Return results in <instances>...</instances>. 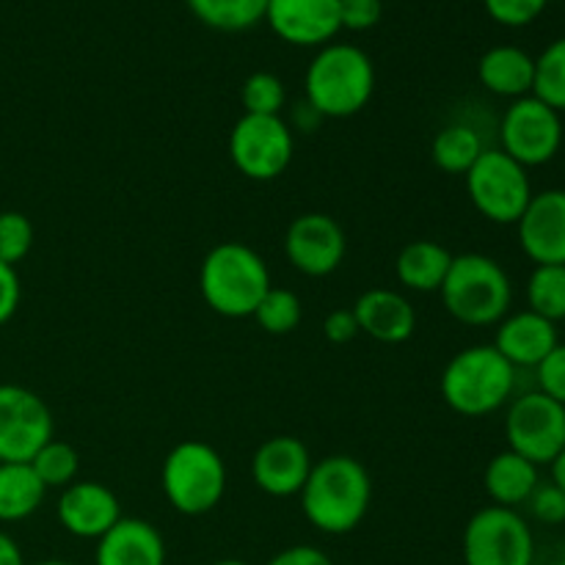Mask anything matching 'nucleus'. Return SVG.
<instances>
[{"label": "nucleus", "mask_w": 565, "mask_h": 565, "mask_svg": "<svg viewBox=\"0 0 565 565\" xmlns=\"http://www.w3.org/2000/svg\"><path fill=\"white\" fill-rule=\"evenodd\" d=\"M563 116L539 97L513 99L500 121V149L524 169L546 166L561 154Z\"/></svg>", "instance_id": "nucleus-11"}, {"label": "nucleus", "mask_w": 565, "mask_h": 565, "mask_svg": "<svg viewBox=\"0 0 565 565\" xmlns=\"http://www.w3.org/2000/svg\"><path fill=\"white\" fill-rule=\"evenodd\" d=\"M33 248V224L25 213L6 210L0 213V263L17 265L31 254Z\"/></svg>", "instance_id": "nucleus-32"}, {"label": "nucleus", "mask_w": 565, "mask_h": 565, "mask_svg": "<svg viewBox=\"0 0 565 565\" xmlns=\"http://www.w3.org/2000/svg\"><path fill=\"white\" fill-rule=\"evenodd\" d=\"M530 565H565V539L535 544V555Z\"/></svg>", "instance_id": "nucleus-40"}, {"label": "nucleus", "mask_w": 565, "mask_h": 565, "mask_svg": "<svg viewBox=\"0 0 565 565\" xmlns=\"http://www.w3.org/2000/svg\"><path fill=\"white\" fill-rule=\"evenodd\" d=\"M527 309L555 326L565 320V265H535L527 279Z\"/></svg>", "instance_id": "nucleus-27"}, {"label": "nucleus", "mask_w": 565, "mask_h": 565, "mask_svg": "<svg viewBox=\"0 0 565 565\" xmlns=\"http://www.w3.org/2000/svg\"><path fill=\"white\" fill-rule=\"evenodd\" d=\"M202 25L224 33H241L265 20L268 0H185Z\"/></svg>", "instance_id": "nucleus-26"}, {"label": "nucleus", "mask_w": 565, "mask_h": 565, "mask_svg": "<svg viewBox=\"0 0 565 565\" xmlns=\"http://www.w3.org/2000/svg\"><path fill=\"white\" fill-rule=\"evenodd\" d=\"M160 486L182 516H204L215 511L226 494V463L213 445L185 439L171 447L160 469Z\"/></svg>", "instance_id": "nucleus-6"}, {"label": "nucleus", "mask_w": 565, "mask_h": 565, "mask_svg": "<svg viewBox=\"0 0 565 565\" xmlns=\"http://www.w3.org/2000/svg\"><path fill=\"white\" fill-rule=\"evenodd\" d=\"M210 565H252L248 561H237V557H224V561H215Z\"/></svg>", "instance_id": "nucleus-44"}, {"label": "nucleus", "mask_w": 565, "mask_h": 565, "mask_svg": "<svg viewBox=\"0 0 565 565\" xmlns=\"http://www.w3.org/2000/svg\"><path fill=\"white\" fill-rule=\"evenodd\" d=\"M312 456L307 445L296 436H270L254 450L252 456V480L263 494L287 500L301 494L309 472H312Z\"/></svg>", "instance_id": "nucleus-16"}, {"label": "nucleus", "mask_w": 565, "mask_h": 565, "mask_svg": "<svg viewBox=\"0 0 565 565\" xmlns=\"http://www.w3.org/2000/svg\"><path fill=\"white\" fill-rule=\"evenodd\" d=\"M486 152L483 138L467 121H452L445 125L434 136L430 143V158H434L436 169H441L445 174H467L475 163H478L480 154Z\"/></svg>", "instance_id": "nucleus-25"}, {"label": "nucleus", "mask_w": 565, "mask_h": 565, "mask_svg": "<svg viewBox=\"0 0 565 565\" xmlns=\"http://www.w3.org/2000/svg\"><path fill=\"white\" fill-rule=\"evenodd\" d=\"M254 320H257L259 329H263L265 334H292L303 320V303L301 298L292 290H287V287H270V290L265 292L263 301H259Z\"/></svg>", "instance_id": "nucleus-29"}, {"label": "nucleus", "mask_w": 565, "mask_h": 565, "mask_svg": "<svg viewBox=\"0 0 565 565\" xmlns=\"http://www.w3.org/2000/svg\"><path fill=\"white\" fill-rule=\"evenodd\" d=\"M456 254L436 241H412L395 259V276L406 290L439 292Z\"/></svg>", "instance_id": "nucleus-23"}, {"label": "nucleus", "mask_w": 565, "mask_h": 565, "mask_svg": "<svg viewBox=\"0 0 565 565\" xmlns=\"http://www.w3.org/2000/svg\"><path fill=\"white\" fill-rule=\"evenodd\" d=\"M348 254V237L340 221L326 213H303L287 226L285 232V257L298 274L331 276Z\"/></svg>", "instance_id": "nucleus-13"}, {"label": "nucleus", "mask_w": 565, "mask_h": 565, "mask_svg": "<svg viewBox=\"0 0 565 565\" xmlns=\"http://www.w3.org/2000/svg\"><path fill=\"white\" fill-rule=\"evenodd\" d=\"M265 565H334V563H331V557L326 555L323 550H318V546L296 544L281 550L279 555L270 557Z\"/></svg>", "instance_id": "nucleus-39"}, {"label": "nucleus", "mask_w": 565, "mask_h": 565, "mask_svg": "<svg viewBox=\"0 0 565 565\" xmlns=\"http://www.w3.org/2000/svg\"><path fill=\"white\" fill-rule=\"evenodd\" d=\"M296 154V136L281 116L243 114L230 132V158L243 177L270 182L287 171Z\"/></svg>", "instance_id": "nucleus-9"}, {"label": "nucleus", "mask_w": 565, "mask_h": 565, "mask_svg": "<svg viewBox=\"0 0 565 565\" xmlns=\"http://www.w3.org/2000/svg\"><path fill=\"white\" fill-rule=\"evenodd\" d=\"M53 439L47 403L20 384H0V463H31Z\"/></svg>", "instance_id": "nucleus-12"}, {"label": "nucleus", "mask_w": 565, "mask_h": 565, "mask_svg": "<svg viewBox=\"0 0 565 565\" xmlns=\"http://www.w3.org/2000/svg\"><path fill=\"white\" fill-rule=\"evenodd\" d=\"M381 14H384L381 0H340L342 31H370V28L379 25Z\"/></svg>", "instance_id": "nucleus-36"}, {"label": "nucleus", "mask_w": 565, "mask_h": 565, "mask_svg": "<svg viewBox=\"0 0 565 565\" xmlns=\"http://www.w3.org/2000/svg\"><path fill=\"white\" fill-rule=\"evenodd\" d=\"M463 180L472 207L491 224L516 226L533 199L527 169L508 158L502 149H486L478 163L463 174Z\"/></svg>", "instance_id": "nucleus-7"}, {"label": "nucleus", "mask_w": 565, "mask_h": 565, "mask_svg": "<svg viewBox=\"0 0 565 565\" xmlns=\"http://www.w3.org/2000/svg\"><path fill=\"white\" fill-rule=\"evenodd\" d=\"M463 565H530L535 535L513 508L489 505L472 513L461 539Z\"/></svg>", "instance_id": "nucleus-8"}, {"label": "nucleus", "mask_w": 565, "mask_h": 565, "mask_svg": "<svg viewBox=\"0 0 565 565\" xmlns=\"http://www.w3.org/2000/svg\"><path fill=\"white\" fill-rule=\"evenodd\" d=\"M541 467L522 458L513 450H502L486 463L483 489L491 497V502L500 508H522L541 483Z\"/></svg>", "instance_id": "nucleus-22"}, {"label": "nucleus", "mask_w": 565, "mask_h": 565, "mask_svg": "<svg viewBox=\"0 0 565 565\" xmlns=\"http://www.w3.org/2000/svg\"><path fill=\"white\" fill-rule=\"evenodd\" d=\"M375 94L373 58L362 47L331 42L315 53L303 75V99L323 119H348L367 108Z\"/></svg>", "instance_id": "nucleus-2"}, {"label": "nucleus", "mask_w": 565, "mask_h": 565, "mask_svg": "<svg viewBox=\"0 0 565 565\" xmlns=\"http://www.w3.org/2000/svg\"><path fill=\"white\" fill-rule=\"evenodd\" d=\"M351 309L356 315L359 331L384 345H403L417 331V312L412 301L390 287H373L362 292Z\"/></svg>", "instance_id": "nucleus-18"}, {"label": "nucleus", "mask_w": 565, "mask_h": 565, "mask_svg": "<svg viewBox=\"0 0 565 565\" xmlns=\"http://www.w3.org/2000/svg\"><path fill=\"white\" fill-rule=\"evenodd\" d=\"M508 450L535 467H550L565 447V406L533 390L513 397L505 412Z\"/></svg>", "instance_id": "nucleus-10"}, {"label": "nucleus", "mask_w": 565, "mask_h": 565, "mask_svg": "<svg viewBox=\"0 0 565 565\" xmlns=\"http://www.w3.org/2000/svg\"><path fill=\"white\" fill-rule=\"evenodd\" d=\"M0 565H25L20 544L6 530H0Z\"/></svg>", "instance_id": "nucleus-42"}, {"label": "nucleus", "mask_w": 565, "mask_h": 565, "mask_svg": "<svg viewBox=\"0 0 565 565\" xmlns=\"http://www.w3.org/2000/svg\"><path fill=\"white\" fill-rule=\"evenodd\" d=\"M36 565H75V563H70V561H42Z\"/></svg>", "instance_id": "nucleus-45"}, {"label": "nucleus", "mask_w": 565, "mask_h": 565, "mask_svg": "<svg viewBox=\"0 0 565 565\" xmlns=\"http://www.w3.org/2000/svg\"><path fill=\"white\" fill-rule=\"evenodd\" d=\"M519 246L535 265H565V188L533 193L516 221Z\"/></svg>", "instance_id": "nucleus-15"}, {"label": "nucleus", "mask_w": 565, "mask_h": 565, "mask_svg": "<svg viewBox=\"0 0 565 565\" xmlns=\"http://www.w3.org/2000/svg\"><path fill=\"white\" fill-rule=\"evenodd\" d=\"M320 121H323V116L318 114V110L312 108V105L307 103V99H301V103L292 108V125L290 130H301V132H315L320 127Z\"/></svg>", "instance_id": "nucleus-41"}, {"label": "nucleus", "mask_w": 565, "mask_h": 565, "mask_svg": "<svg viewBox=\"0 0 565 565\" xmlns=\"http://www.w3.org/2000/svg\"><path fill=\"white\" fill-rule=\"evenodd\" d=\"M535 381H539V392L546 397L557 401L565 406V345L557 342L555 351L535 367Z\"/></svg>", "instance_id": "nucleus-35"}, {"label": "nucleus", "mask_w": 565, "mask_h": 565, "mask_svg": "<svg viewBox=\"0 0 565 565\" xmlns=\"http://www.w3.org/2000/svg\"><path fill=\"white\" fill-rule=\"evenodd\" d=\"M557 342H561L557 326L552 323V320L524 309V312L505 315V318L497 323V334L491 345H494L516 370H535L552 351H555Z\"/></svg>", "instance_id": "nucleus-19"}, {"label": "nucleus", "mask_w": 565, "mask_h": 565, "mask_svg": "<svg viewBox=\"0 0 565 565\" xmlns=\"http://www.w3.org/2000/svg\"><path fill=\"white\" fill-rule=\"evenodd\" d=\"M265 22L292 47H326L342 31L340 0H268Z\"/></svg>", "instance_id": "nucleus-14"}, {"label": "nucleus", "mask_w": 565, "mask_h": 565, "mask_svg": "<svg viewBox=\"0 0 565 565\" xmlns=\"http://www.w3.org/2000/svg\"><path fill=\"white\" fill-rule=\"evenodd\" d=\"M439 390L458 417H489L513 401L516 367L494 345H469L445 364Z\"/></svg>", "instance_id": "nucleus-4"}, {"label": "nucleus", "mask_w": 565, "mask_h": 565, "mask_svg": "<svg viewBox=\"0 0 565 565\" xmlns=\"http://www.w3.org/2000/svg\"><path fill=\"white\" fill-rule=\"evenodd\" d=\"M359 334H362V331H359L353 309H334V312L326 315L323 337L331 345H348V342L356 340Z\"/></svg>", "instance_id": "nucleus-37"}, {"label": "nucleus", "mask_w": 565, "mask_h": 565, "mask_svg": "<svg viewBox=\"0 0 565 565\" xmlns=\"http://www.w3.org/2000/svg\"><path fill=\"white\" fill-rule=\"evenodd\" d=\"M533 97L565 114V36L546 44L544 53L535 58Z\"/></svg>", "instance_id": "nucleus-28"}, {"label": "nucleus", "mask_w": 565, "mask_h": 565, "mask_svg": "<svg viewBox=\"0 0 565 565\" xmlns=\"http://www.w3.org/2000/svg\"><path fill=\"white\" fill-rule=\"evenodd\" d=\"M550 469H552V483L561 486V489L565 491V447L561 450V456L550 463Z\"/></svg>", "instance_id": "nucleus-43"}, {"label": "nucleus", "mask_w": 565, "mask_h": 565, "mask_svg": "<svg viewBox=\"0 0 565 565\" xmlns=\"http://www.w3.org/2000/svg\"><path fill=\"white\" fill-rule=\"evenodd\" d=\"M94 565H166V541L147 519L121 516L97 541Z\"/></svg>", "instance_id": "nucleus-20"}, {"label": "nucleus", "mask_w": 565, "mask_h": 565, "mask_svg": "<svg viewBox=\"0 0 565 565\" xmlns=\"http://www.w3.org/2000/svg\"><path fill=\"white\" fill-rule=\"evenodd\" d=\"M301 511L323 535H348L364 522L373 505V480L353 456H326L312 463L301 489Z\"/></svg>", "instance_id": "nucleus-1"}, {"label": "nucleus", "mask_w": 565, "mask_h": 565, "mask_svg": "<svg viewBox=\"0 0 565 565\" xmlns=\"http://www.w3.org/2000/svg\"><path fill=\"white\" fill-rule=\"evenodd\" d=\"M270 287L268 263L246 243H218L204 254L199 268L204 303L221 318H254Z\"/></svg>", "instance_id": "nucleus-3"}, {"label": "nucleus", "mask_w": 565, "mask_h": 565, "mask_svg": "<svg viewBox=\"0 0 565 565\" xmlns=\"http://www.w3.org/2000/svg\"><path fill=\"white\" fill-rule=\"evenodd\" d=\"M20 274H17V268H11V265L0 263V326H6L14 318L17 309H20Z\"/></svg>", "instance_id": "nucleus-38"}, {"label": "nucleus", "mask_w": 565, "mask_h": 565, "mask_svg": "<svg viewBox=\"0 0 565 565\" xmlns=\"http://www.w3.org/2000/svg\"><path fill=\"white\" fill-rule=\"evenodd\" d=\"M439 296L452 320L469 329H486L511 315L513 281L494 257L467 252L452 257Z\"/></svg>", "instance_id": "nucleus-5"}, {"label": "nucleus", "mask_w": 565, "mask_h": 565, "mask_svg": "<svg viewBox=\"0 0 565 565\" xmlns=\"http://www.w3.org/2000/svg\"><path fill=\"white\" fill-rule=\"evenodd\" d=\"M241 103L252 116H281L287 103L285 83L274 72H254L243 81Z\"/></svg>", "instance_id": "nucleus-31"}, {"label": "nucleus", "mask_w": 565, "mask_h": 565, "mask_svg": "<svg viewBox=\"0 0 565 565\" xmlns=\"http://www.w3.org/2000/svg\"><path fill=\"white\" fill-rule=\"evenodd\" d=\"M478 77L486 92L513 103L533 94L535 58L516 44H497L480 55Z\"/></svg>", "instance_id": "nucleus-21"}, {"label": "nucleus", "mask_w": 565, "mask_h": 565, "mask_svg": "<svg viewBox=\"0 0 565 565\" xmlns=\"http://www.w3.org/2000/svg\"><path fill=\"white\" fill-rule=\"evenodd\" d=\"M486 11L494 22L505 28H524L539 20L550 0H483Z\"/></svg>", "instance_id": "nucleus-34"}, {"label": "nucleus", "mask_w": 565, "mask_h": 565, "mask_svg": "<svg viewBox=\"0 0 565 565\" xmlns=\"http://www.w3.org/2000/svg\"><path fill=\"white\" fill-rule=\"evenodd\" d=\"M33 472L39 475V480L44 483V489H61L72 486L77 480V472H81V456L72 445L61 439H50L36 456L31 458Z\"/></svg>", "instance_id": "nucleus-30"}, {"label": "nucleus", "mask_w": 565, "mask_h": 565, "mask_svg": "<svg viewBox=\"0 0 565 565\" xmlns=\"http://www.w3.org/2000/svg\"><path fill=\"white\" fill-rule=\"evenodd\" d=\"M58 522L70 535L99 541L121 519L119 497L97 480H75L58 497Z\"/></svg>", "instance_id": "nucleus-17"}, {"label": "nucleus", "mask_w": 565, "mask_h": 565, "mask_svg": "<svg viewBox=\"0 0 565 565\" xmlns=\"http://www.w3.org/2000/svg\"><path fill=\"white\" fill-rule=\"evenodd\" d=\"M44 483L31 463H0V524L31 519L42 508Z\"/></svg>", "instance_id": "nucleus-24"}, {"label": "nucleus", "mask_w": 565, "mask_h": 565, "mask_svg": "<svg viewBox=\"0 0 565 565\" xmlns=\"http://www.w3.org/2000/svg\"><path fill=\"white\" fill-rule=\"evenodd\" d=\"M524 508L544 527H561V524H565V491L561 486L552 483V480L550 483L541 480L533 494H530V500L524 502Z\"/></svg>", "instance_id": "nucleus-33"}]
</instances>
